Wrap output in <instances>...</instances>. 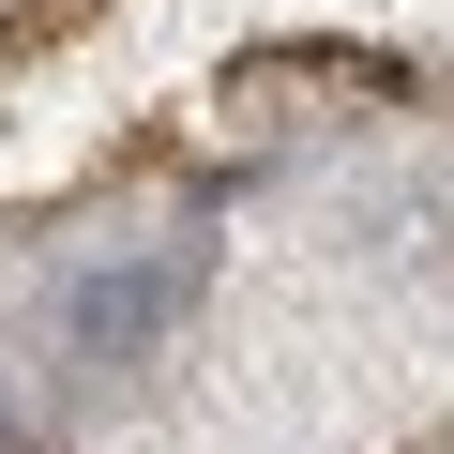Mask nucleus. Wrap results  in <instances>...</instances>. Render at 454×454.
I'll return each instance as SVG.
<instances>
[{"label":"nucleus","mask_w":454,"mask_h":454,"mask_svg":"<svg viewBox=\"0 0 454 454\" xmlns=\"http://www.w3.org/2000/svg\"><path fill=\"white\" fill-rule=\"evenodd\" d=\"M348 243H364L379 273H439V243H454V182H379V197L348 212Z\"/></svg>","instance_id":"2"},{"label":"nucleus","mask_w":454,"mask_h":454,"mask_svg":"<svg viewBox=\"0 0 454 454\" xmlns=\"http://www.w3.org/2000/svg\"><path fill=\"white\" fill-rule=\"evenodd\" d=\"M182 288H197V258L167 243V258H91L76 288H61V333L91 348V364H137L167 318H182Z\"/></svg>","instance_id":"1"},{"label":"nucleus","mask_w":454,"mask_h":454,"mask_svg":"<svg viewBox=\"0 0 454 454\" xmlns=\"http://www.w3.org/2000/svg\"><path fill=\"white\" fill-rule=\"evenodd\" d=\"M0 454H16V394H0Z\"/></svg>","instance_id":"3"}]
</instances>
